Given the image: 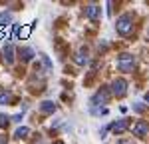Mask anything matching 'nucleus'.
<instances>
[{
	"label": "nucleus",
	"instance_id": "f3484780",
	"mask_svg": "<svg viewBox=\"0 0 149 144\" xmlns=\"http://www.w3.org/2000/svg\"><path fill=\"white\" fill-rule=\"evenodd\" d=\"M117 144H135L131 138H121V140H117Z\"/></svg>",
	"mask_w": 149,
	"mask_h": 144
},
{
	"label": "nucleus",
	"instance_id": "f8f14e48",
	"mask_svg": "<svg viewBox=\"0 0 149 144\" xmlns=\"http://www.w3.org/2000/svg\"><path fill=\"white\" fill-rule=\"evenodd\" d=\"M10 100H12V94L6 88H0V104H8Z\"/></svg>",
	"mask_w": 149,
	"mask_h": 144
},
{
	"label": "nucleus",
	"instance_id": "9d476101",
	"mask_svg": "<svg viewBox=\"0 0 149 144\" xmlns=\"http://www.w3.org/2000/svg\"><path fill=\"white\" fill-rule=\"evenodd\" d=\"M32 28H34V24H28V26H24V28H18V32H14V38L18 36V38H28L30 32H32Z\"/></svg>",
	"mask_w": 149,
	"mask_h": 144
},
{
	"label": "nucleus",
	"instance_id": "f257e3e1",
	"mask_svg": "<svg viewBox=\"0 0 149 144\" xmlns=\"http://www.w3.org/2000/svg\"><path fill=\"white\" fill-rule=\"evenodd\" d=\"M115 28H117V32L121 36H129L133 32V16H131V14H121V16L117 18Z\"/></svg>",
	"mask_w": 149,
	"mask_h": 144
},
{
	"label": "nucleus",
	"instance_id": "1a4fd4ad",
	"mask_svg": "<svg viewBox=\"0 0 149 144\" xmlns=\"http://www.w3.org/2000/svg\"><path fill=\"white\" fill-rule=\"evenodd\" d=\"M40 112H44V114H52V112H56V104H54L52 100H44V102L40 104Z\"/></svg>",
	"mask_w": 149,
	"mask_h": 144
},
{
	"label": "nucleus",
	"instance_id": "423d86ee",
	"mask_svg": "<svg viewBox=\"0 0 149 144\" xmlns=\"http://www.w3.org/2000/svg\"><path fill=\"white\" fill-rule=\"evenodd\" d=\"M129 126H131V120L129 118H121V120H117V122H113V124L109 126V130L113 132V134H121V132H125Z\"/></svg>",
	"mask_w": 149,
	"mask_h": 144
},
{
	"label": "nucleus",
	"instance_id": "aec40b11",
	"mask_svg": "<svg viewBox=\"0 0 149 144\" xmlns=\"http://www.w3.org/2000/svg\"><path fill=\"white\" fill-rule=\"evenodd\" d=\"M54 144H64V142H54Z\"/></svg>",
	"mask_w": 149,
	"mask_h": 144
},
{
	"label": "nucleus",
	"instance_id": "0eeeda50",
	"mask_svg": "<svg viewBox=\"0 0 149 144\" xmlns=\"http://www.w3.org/2000/svg\"><path fill=\"white\" fill-rule=\"evenodd\" d=\"M100 14H102V8H100L97 4H88V6H86V16H88L90 20H97Z\"/></svg>",
	"mask_w": 149,
	"mask_h": 144
},
{
	"label": "nucleus",
	"instance_id": "20e7f679",
	"mask_svg": "<svg viewBox=\"0 0 149 144\" xmlns=\"http://www.w3.org/2000/svg\"><path fill=\"white\" fill-rule=\"evenodd\" d=\"M109 96H111V92H109L107 88H102L100 92H95V96L92 98V108L93 106H102V104H107V102H109Z\"/></svg>",
	"mask_w": 149,
	"mask_h": 144
},
{
	"label": "nucleus",
	"instance_id": "6ab92c4d",
	"mask_svg": "<svg viewBox=\"0 0 149 144\" xmlns=\"http://www.w3.org/2000/svg\"><path fill=\"white\" fill-rule=\"evenodd\" d=\"M145 100H147V102H149V92H147V94H145Z\"/></svg>",
	"mask_w": 149,
	"mask_h": 144
},
{
	"label": "nucleus",
	"instance_id": "4468645a",
	"mask_svg": "<svg viewBox=\"0 0 149 144\" xmlns=\"http://www.w3.org/2000/svg\"><path fill=\"white\" fill-rule=\"evenodd\" d=\"M76 62H78V64H86V62H88V52H86V50H80L78 56H76Z\"/></svg>",
	"mask_w": 149,
	"mask_h": 144
},
{
	"label": "nucleus",
	"instance_id": "dca6fc26",
	"mask_svg": "<svg viewBox=\"0 0 149 144\" xmlns=\"http://www.w3.org/2000/svg\"><path fill=\"white\" fill-rule=\"evenodd\" d=\"M8 116H4V114H0V128H6L8 126Z\"/></svg>",
	"mask_w": 149,
	"mask_h": 144
},
{
	"label": "nucleus",
	"instance_id": "2eb2a0df",
	"mask_svg": "<svg viewBox=\"0 0 149 144\" xmlns=\"http://www.w3.org/2000/svg\"><path fill=\"white\" fill-rule=\"evenodd\" d=\"M28 134H30V128H28V126H22V128H18V130H16L14 136H16V138H26Z\"/></svg>",
	"mask_w": 149,
	"mask_h": 144
},
{
	"label": "nucleus",
	"instance_id": "39448f33",
	"mask_svg": "<svg viewBox=\"0 0 149 144\" xmlns=\"http://www.w3.org/2000/svg\"><path fill=\"white\" fill-rule=\"evenodd\" d=\"M133 136H139V138H143V136H147L149 134V122L147 120H137L135 124H133Z\"/></svg>",
	"mask_w": 149,
	"mask_h": 144
},
{
	"label": "nucleus",
	"instance_id": "a211bd4d",
	"mask_svg": "<svg viewBox=\"0 0 149 144\" xmlns=\"http://www.w3.org/2000/svg\"><path fill=\"white\" fill-rule=\"evenodd\" d=\"M12 120H14V122H20V120H22V114H16V116H12Z\"/></svg>",
	"mask_w": 149,
	"mask_h": 144
},
{
	"label": "nucleus",
	"instance_id": "f03ea898",
	"mask_svg": "<svg viewBox=\"0 0 149 144\" xmlns=\"http://www.w3.org/2000/svg\"><path fill=\"white\" fill-rule=\"evenodd\" d=\"M133 66H135V58H133V54H121L119 58H117V68L121 72H131L133 70Z\"/></svg>",
	"mask_w": 149,
	"mask_h": 144
},
{
	"label": "nucleus",
	"instance_id": "ddd939ff",
	"mask_svg": "<svg viewBox=\"0 0 149 144\" xmlns=\"http://www.w3.org/2000/svg\"><path fill=\"white\" fill-rule=\"evenodd\" d=\"M12 22V12H2L0 14V26H8V24Z\"/></svg>",
	"mask_w": 149,
	"mask_h": 144
},
{
	"label": "nucleus",
	"instance_id": "9b49d317",
	"mask_svg": "<svg viewBox=\"0 0 149 144\" xmlns=\"http://www.w3.org/2000/svg\"><path fill=\"white\" fill-rule=\"evenodd\" d=\"M18 54H20V58H22L24 62H28V60H32V56H34V50L28 48V46H24V48L18 50Z\"/></svg>",
	"mask_w": 149,
	"mask_h": 144
},
{
	"label": "nucleus",
	"instance_id": "6e6552de",
	"mask_svg": "<svg viewBox=\"0 0 149 144\" xmlns=\"http://www.w3.org/2000/svg\"><path fill=\"white\" fill-rule=\"evenodd\" d=\"M2 56L6 60V64H12V62H14V46H12V44H6L4 50H2Z\"/></svg>",
	"mask_w": 149,
	"mask_h": 144
},
{
	"label": "nucleus",
	"instance_id": "7ed1b4c3",
	"mask_svg": "<svg viewBox=\"0 0 149 144\" xmlns=\"http://www.w3.org/2000/svg\"><path fill=\"white\" fill-rule=\"evenodd\" d=\"M113 96H117V98H121V96H125L127 92V82L123 80V78H117V80H113L111 82V90H109Z\"/></svg>",
	"mask_w": 149,
	"mask_h": 144
}]
</instances>
